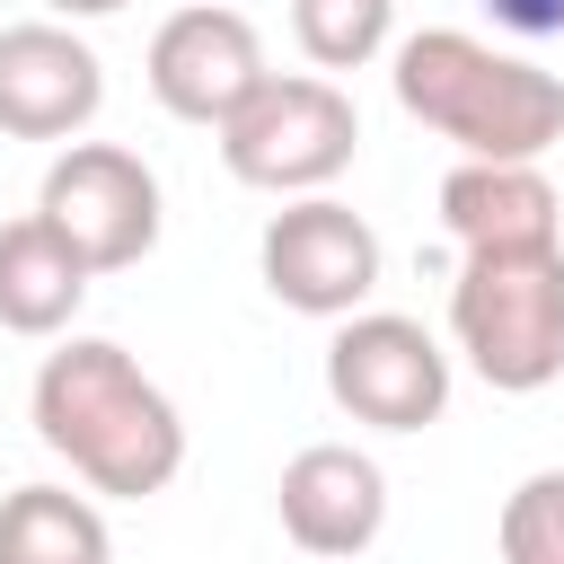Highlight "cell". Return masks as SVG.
Listing matches in <instances>:
<instances>
[{"instance_id":"8","label":"cell","mask_w":564,"mask_h":564,"mask_svg":"<svg viewBox=\"0 0 564 564\" xmlns=\"http://www.w3.org/2000/svg\"><path fill=\"white\" fill-rule=\"evenodd\" d=\"M141 79H150V97H159L176 123H203V132H220V123H229V115H238V106L264 88V35H256L238 9H220V0H194V9L159 18Z\"/></svg>"},{"instance_id":"12","label":"cell","mask_w":564,"mask_h":564,"mask_svg":"<svg viewBox=\"0 0 564 564\" xmlns=\"http://www.w3.org/2000/svg\"><path fill=\"white\" fill-rule=\"evenodd\" d=\"M88 282H97V273L79 264V247H70L44 212H26V220L0 229V326H9V335H35V344L70 335Z\"/></svg>"},{"instance_id":"11","label":"cell","mask_w":564,"mask_h":564,"mask_svg":"<svg viewBox=\"0 0 564 564\" xmlns=\"http://www.w3.org/2000/svg\"><path fill=\"white\" fill-rule=\"evenodd\" d=\"M441 229L458 256L476 247H555L564 238V194L546 185L538 159H458L441 176Z\"/></svg>"},{"instance_id":"9","label":"cell","mask_w":564,"mask_h":564,"mask_svg":"<svg viewBox=\"0 0 564 564\" xmlns=\"http://www.w3.org/2000/svg\"><path fill=\"white\" fill-rule=\"evenodd\" d=\"M106 106V62L70 18L0 26V132L18 141H79Z\"/></svg>"},{"instance_id":"3","label":"cell","mask_w":564,"mask_h":564,"mask_svg":"<svg viewBox=\"0 0 564 564\" xmlns=\"http://www.w3.org/2000/svg\"><path fill=\"white\" fill-rule=\"evenodd\" d=\"M449 344L502 397L564 379V247H476L449 282Z\"/></svg>"},{"instance_id":"15","label":"cell","mask_w":564,"mask_h":564,"mask_svg":"<svg viewBox=\"0 0 564 564\" xmlns=\"http://www.w3.org/2000/svg\"><path fill=\"white\" fill-rule=\"evenodd\" d=\"M502 564H564V467H538L502 494Z\"/></svg>"},{"instance_id":"13","label":"cell","mask_w":564,"mask_h":564,"mask_svg":"<svg viewBox=\"0 0 564 564\" xmlns=\"http://www.w3.org/2000/svg\"><path fill=\"white\" fill-rule=\"evenodd\" d=\"M0 564H115L106 511L70 485H18L0 494Z\"/></svg>"},{"instance_id":"7","label":"cell","mask_w":564,"mask_h":564,"mask_svg":"<svg viewBox=\"0 0 564 564\" xmlns=\"http://www.w3.org/2000/svg\"><path fill=\"white\" fill-rule=\"evenodd\" d=\"M35 212L79 247L88 273H123L159 247V176L123 150V141H70L44 167Z\"/></svg>"},{"instance_id":"1","label":"cell","mask_w":564,"mask_h":564,"mask_svg":"<svg viewBox=\"0 0 564 564\" xmlns=\"http://www.w3.org/2000/svg\"><path fill=\"white\" fill-rule=\"evenodd\" d=\"M26 414H35V441L88 485V494H115V502H150L176 485L185 467V414L176 397L106 335H62L44 361H35V388H26Z\"/></svg>"},{"instance_id":"10","label":"cell","mask_w":564,"mask_h":564,"mask_svg":"<svg viewBox=\"0 0 564 564\" xmlns=\"http://www.w3.org/2000/svg\"><path fill=\"white\" fill-rule=\"evenodd\" d=\"M273 511H282V538L317 564H352L361 546H379L388 529V476L370 449L352 441H308L291 449L282 485H273Z\"/></svg>"},{"instance_id":"14","label":"cell","mask_w":564,"mask_h":564,"mask_svg":"<svg viewBox=\"0 0 564 564\" xmlns=\"http://www.w3.org/2000/svg\"><path fill=\"white\" fill-rule=\"evenodd\" d=\"M291 35L317 70H361L397 44V0H291Z\"/></svg>"},{"instance_id":"17","label":"cell","mask_w":564,"mask_h":564,"mask_svg":"<svg viewBox=\"0 0 564 564\" xmlns=\"http://www.w3.org/2000/svg\"><path fill=\"white\" fill-rule=\"evenodd\" d=\"M115 9H132V0H44V18H70V26L79 18H115Z\"/></svg>"},{"instance_id":"16","label":"cell","mask_w":564,"mask_h":564,"mask_svg":"<svg viewBox=\"0 0 564 564\" xmlns=\"http://www.w3.org/2000/svg\"><path fill=\"white\" fill-rule=\"evenodd\" d=\"M502 35H529V44H564V0H476Z\"/></svg>"},{"instance_id":"6","label":"cell","mask_w":564,"mask_h":564,"mask_svg":"<svg viewBox=\"0 0 564 564\" xmlns=\"http://www.w3.org/2000/svg\"><path fill=\"white\" fill-rule=\"evenodd\" d=\"M256 264H264V291L282 300V308H300V317H352L370 291H379V229L352 212V203H335V194H291L273 220H264V238H256Z\"/></svg>"},{"instance_id":"4","label":"cell","mask_w":564,"mask_h":564,"mask_svg":"<svg viewBox=\"0 0 564 564\" xmlns=\"http://www.w3.org/2000/svg\"><path fill=\"white\" fill-rule=\"evenodd\" d=\"M361 150V115L326 70H264V88L220 123V167L256 194H326Z\"/></svg>"},{"instance_id":"2","label":"cell","mask_w":564,"mask_h":564,"mask_svg":"<svg viewBox=\"0 0 564 564\" xmlns=\"http://www.w3.org/2000/svg\"><path fill=\"white\" fill-rule=\"evenodd\" d=\"M388 88L458 159H546L564 141V79L467 26H423L388 44Z\"/></svg>"},{"instance_id":"5","label":"cell","mask_w":564,"mask_h":564,"mask_svg":"<svg viewBox=\"0 0 564 564\" xmlns=\"http://www.w3.org/2000/svg\"><path fill=\"white\" fill-rule=\"evenodd\" d=\"M326 397L370 432H423L449 414V352L423 317L352 308L326 335Z\"/></svg>"}]
</instances>
